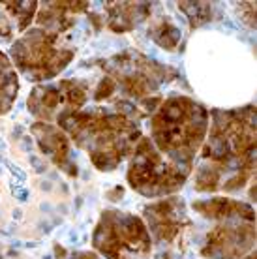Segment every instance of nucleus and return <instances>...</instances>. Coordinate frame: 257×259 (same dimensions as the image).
Listing matches in <instances>:
<instances>
[{
    "instance_id": "obj_16",
    "label": "nucleus",
    "mask_w": 257,
    "mask_h": 259,
    "mask_svg": "<svg viewBox=\"0 0 257 259\" xmlns=\"http://www.w3.org/2000/svg\"><path fill=\"white\" fill-rule=\"evenodd\" d=\"M150 38L154 39L156 44L167 51H175L180 41V30L179 26L173 25L169 17H161L152 23V26L148 28Z\"/></svg>"
},
{
    "instance_id": "obj_3",
    "label": "nucleus",
    "mask_w": 257,
    "mask_h": 259,
    "mask_svg": "<svg viewBox=\"0 0 257 259\" xmlns=\"http://www.w3.org/2000/svg\"><path fill=\"white\" fill-rule=\"evenodd\" d=\"M208 132V109L193 98L169 96L150 117V141L177 167L193 171Z\"/></svg>"
},
{
    "instance_id": "obj_10",
    "label": "nucleus",
    "mask_w": 257,
    "mask_h": 259,
    "mask_svg": "<svg viewBox=\"0 0 257 259\" xmlns=\"http://www.w3.org/2000/svg\"><path fill=\"white\" fill-rule=\"evenodd\" d=\"M143 222L150 237L158 242L171 244L182 237V233L192 226L186 214V205L179 197H163L143 208Z\"/></svg>"
},
{
    "instance_id": "obj_4",
    "label": "nucleus",
    "mask_w": 257,
    "mask_h": 259,
    "mask_svg": "<svg viewBox=\"0 0 257 259\" xmlns=\"http://www.w3.org/2000/svg\"><path fill=\"white\" fill-rule=\"evenodd\" d=\"M77 49L68 46L62 34L44 30L39 26L28 28L10 49V60L28 81H53L68 68Z\"/></svg>"
},
{
    "instance_id": "obj_15",
    "label": "nucleus",
    "mask_w": 257,
    "mask_h": 259,
    "mask_svg": "<svg viewBox=\"0 0 257 259\" xmlns=\"http://www.w3.org/2000/svg\"><path fill=\"white\" fill-rule=\"evenodd\" d=\"M19 92V75L13 68L12 60L0 49V115H6L12 109Z\"/></svg>"
},
{
    "instance_id": "obj_14",
    "label": "nucleus",
    "mask_w": 257,
    "mask_h": 259,
    "mask_svg": "<svg viewBox=\"0 0 257 259\" xmlns=\"http://www.w3.org/2000/svg\"><path fill=\"white\" fill-rule=\"evenodd\" d=\"M107 26L113 32H130L150 15L148 2H107Z\"/></svg>"
},
{
    "instance_id": "obj_22",
    "label": "nucleus",
    "mask_w": 257,
    "mask_h": 259,
    "mask_svg": "<svg viewBox=\"0 0 257 259\" xmlns=\"http://www.w3.org/2000/svg\"><path fill=\"white\" fill-rule=\"evenodd\" d=\"M244 259H255V250H251L248 255H244Z\"/></svg>"
},
{
    "instance_id": "obj_11",
    "label": "nucleus",
    "mask_w": 257,
    "mask_h": 259,
    "mask_svg": "<svg viewBox=\"0 0 257 259\" xmlns=\"http://www.w3.org/2000/svg\"><path fill=\"white\" fill-rule=\"evenodd\" d=\"M32 136L36 137L39 150L44 152L49 160H51L57 167H60L64 173L70 177L77 175V165L71 162L70 158V137L66 136V132L62 128H58L57 124L49 122H34Z\"/></svg>"
},
{
    "instance_id": "obj_21",
    "label": "nucleus",
    "mask_w": 257,
    "mask_h": 259,
    "mask_svg": "<svg viewBox=\"0 0 257 259\" xmlns=\"http://www.w3.org/2000/svg\"><path fill=\"white\" fill-rule=\"evenodd\" d=\"M70 259H102V257L94 252H77V253H73Z\"/></svg>"
},
{
    "instance_id": "obj_13",
    "label": "nucleus",
    "mask_w": 257,
    "mask_h": 259,
    "mask_svg": "<svg viewBox=\"0 0 257 259\" xmlns=\"http://www.w3.org/2000/svg\"><path fill=\"white\" fill-rule=\"evenodd\" d=\"M192 208L197 214L216 222L225 220H255V210L250 203L231 197H210L197 199L192 203Z\"/></svg>"
},
{
    "instance_id": "obj_17",
    "label": "nucleus",
    "mask_w": 257,
    "mask_h": 259,
    "mask_svg": "<svg viewBox=\"0 0 257 259\" xmlns=\"http://www.w3.org/2000/svg\"><path fill=\"white\" fill-rule=\"evenodd\" d=\"M0 6L4 8L12 17H15L17 28L23 32L30 26L32 19L36 17L39 2H0Z\"/></svg>"
},
{
    "instance_id": "obj_12",
    "label": "nucleus",
    "mask_w": 257,
    "mask_h": 259,
    "mask_svg": "<svg viewBox=\"0 0 257 259\" xmlns=\"http://www.w3.org/2000/svg\"><path fill=\"white\" fill-rule=\"evenodd\" d=\"M89 10V2H44L38 8L36 26L55 34H64L75 23V15Z\"/></svg>"
},
{
    "instance_id": "obj_19",
    "label": "nucleus",
    "mask_w": 257,
    "mask_h": 259,
    "mask_svg": "<svg viewBox=\"0 0 257 259\" xmlns=\"http://www.w3.org/2000/svg\"><path fill=\"white\" fill-rule=\"evenodd\" d=\"M238 17L244 21L250 28H255V2H238Z\"/></svg>"
},
{
    "instance_id": "obj_9",
    "label": "nucleus",
    "mask_w": 257,
    "mask_h": 259,
    "mask_svg": "<svg viewBox=\"0 0 257 259\" xmlns=\"http://www.w3.org/2000/svg\"><path fill=\"white\" fill-rule=\"evenodd\" d=\"M255 244V220L220 222L206 235L201 255L206 259H242Z\"/></svg>"
},
{
    "instance_id": "obj_7",
    "label": "nucleus",
    "mask_w": 257,
    "mask_h": 259,
    "mask_svg": "<svg viewBox=\"0 0 257 259\" xmlns=\"http://www.w3.org/2000/svg\"><path fill=\"white\" fill-rule=\"evenodd\" d=\"M103 70L107 71V77L115 81L116 89L120 87V91L137 100H148L161 84L177 77L173 68L132 51L109 59L103 64Z\"/></svg>"
},
{
    "instance_id": "obj_1",
    "label": "nucleus",
    "mask_w": 257,
    "mask_h": 259,
    "mask_svg": "<svg viewBox=\"0 0 257 259\" xmlns=\"http://www.w3.org/2000/svg\"><path fill=\"white\" fill-rule=\"evenodd\" d=\"M255 107L208 111V132L195 167L197 192H237L255 171Z\"/></svg>"
},
{
    "instance_id": "obj_20",
    "label": "nucleus",
    "mask_w": 257,
    "mask_h": 259,
    "mask_svg": "<svg viewBox=\"0 0 257 259\" xmlns=\"http://www.w3.org/2000/svg\"><path fill=\"white\" fill-rule=\"evenodd\" d=\"M115 91H116L115 81H113L111 77H103L102 81H100V84H98L96 94H94V100H96V102L107 100V98H111V94H113Z\"/></svg>"
},
{
    "instance_id": "obj_5",
    "label": "nucleus",
    "mask_w": 257,
    "mask_h": 259,
    "mask_svg": "<svg viewBox=\"0 0 257 259\" xmlns=\"http://www.w3.org/2000/svg\"><path fill=\"white\" fill-rule=\"evenodd\" d=\"M92 246L105 259H147L152 252V237L143 218L109 208L100 214Z\"/></svg>"
},
{
    "instance_id": "obj_8",
    "label": "nucleus",
    "mask_w": 257,
    "mask_h": 259,
    "mask_svg": "<svg viewBox=\"0 0 257 259\" xmlns=\"http://www.w3.org/2000/svg\"><path fill=\"white\" fill-rule=\"evenodd\" d=\"M89 100L87 87L75 79H62L58 83L38 84L26 100L28 111L39 122H57L60 117L83 109Z\"/></svg>"
},
{
    "instance_id": "obj_2",
    "label": "nucleus",
    "mask_w": 257,
    "mask_h": 259,
    "mask_svg": "<svg viewBox=\"0 0 257 259\" xmlns=\"http://www.w3.org/2000/svg\"><path fill=\"white\" fill-rule=\"evenodd\" d=\"M57 126L89 154L98 171H115L132 156L141 134V111L118 102L113 107L79 109L57 120Z\"/></svg>"
},
{
    "instance_id": "obj_6",
    "label": "nucleus",
    "mask_w": 257,
    "mask_h": 259,
    "mask_svg": "<svg viewBox=\"0 0 257 259\" xmlns=\"http://www.w3.org/2000/svg\"><path fill=\"white\" fill-rule=\"evenodd\" d=\"M190 175V171L169 162L156 149L150 137L143 136L132 152L126 179L134 192L150 199H160L182 190Z\"/></svg>"
},
{
    "instance_id": "obj_18",
    "label": "nucleus",
    "mask_w": 257,
    "mask_h": 259,
    "mask_svg": "<svg viewBox=\"0 0 257 259\" xmlns=\"http://www.w3.org/2000/svg\"><path fill=\"white\" fill-rule=\"evenodd\" d=\"M179 10L188 17L192 28L205 25L212 17V4L210 2H179Z\"/></svg>"
}]
</instances>
